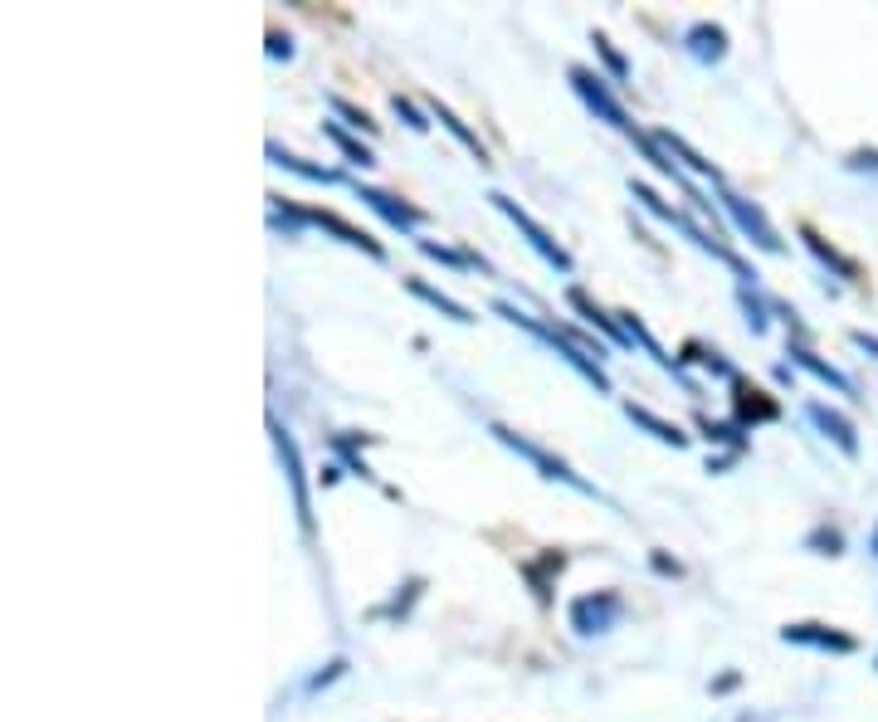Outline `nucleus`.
Returning <instances> with one entry per match:
<instances>
[{
	"label": "nucleus",
	"mask_w": 878,
	"mask_h": 722,
	"mask_svg": "<svg viewBox=\"0 0 878 722\" xmlns=\"http://www.w3.org/2000/svg\"><path fill=\"white\" fill-rule=\"evenodd\" d=\"M855 166H864V171H878V152H855Z\"/></svg>",
	"instance_id": "obj_33"
},
{
	"label": "nucleus",
	"mask_w": 878,
	"mask_h": 722,
	"mask_svg": "<svg viewBox=\"0 0 878 722\" xmlns=\"http://www.w3.org/2000/svg\"><path fill=\"white\" fill-rule=\"evenodd\" d=\"M625 415L639 425V430H649L654 439H664V445H674V449H684V445H688V435L678 430L674 420H664V415H654V410H645V406H635V400L625 406Z\"/></svg>",
	"instance_id": "obj_15"
},
{
	"label": "nucleus",
	"mask_w": 878,
	"mask_h": 722,
	"mask_svg": "<svg viewBox=\"0 0 878 722\" xmlns=\"http://www.w3.org/2000/svg\"><path fill=\"white\" fill-rule=\"evenodd\" d=\"M810 547H830V557H839V532L835 528H820L810 537Z\"/></svg>",
	"instance_id": "obj_31"
},
{
	"label": "nucleus",
	"mask_w": 878,
	"mask_h": 722,
	"mask_svg": "<svg viewBox=\"0 0 878 722\" xmlns=\"http://www.w3.org/2000/svg\"><path fill=\"white\" fill-rule=\"evenodd\" d=\"M307 225H323V230H332L342 244H352V250H362V254H371V260H386V250H381V240H371L366 230H356V225H347L337 211H307Z\"/></svg>",
	"instance_id": "obj_13"
},
{
	"label": "nucleus",
	"mask_w": 878,
	"mask_h": 722,
	"mask_svg": "<svg viewBox=\"0 0 878 722\" xmlns=\"http://www.w3.org/2000/svg\"><path fill=\"white\" fill-rule=\"evenodd\" d=\"M620 327H625V337H629V342H639V347H645V352H649V357L659 362V366H669V372H678V362H674V357H664V347L649 337V327L639 323L635 313H620Z\"/></svg>",
	"instance_id": "obj_21"
},
{
	"label": "nucleus",
	"mask_w": 878,
	"mask_h": 722,
	"mask_svg": "<svg viewBox=\"0 0 878 722\" xmlns=\"http://www.w3.org/2000/svg\"><path fill=\"white\" fill-rule=\"evenodd\" d=\"M566 303H572V308H576L581 317H586V323H591V327H601V333H605V337H610V342H615V347H629V337H625V327H620V323H615V317H605V313L596 308V303H591V293H586V288H576V284H572V288H566Z\"/></svg>",
	"instance_id": "obj_14"
},
{
	"label": "nucleus",
	"mask_w": 878,
	"mask_h": 722,
	"mask_svg": "<svg viewBox=\"0 0 878 722\" xmlns=\"http://www.w3.org/2000/svg\"><path fill=\"white\" fill-rule=\"evenodd\" d=\"M806 415L815 420V430H820L825 439H835L839 455H849V459L859 455V435H855V425H849V415H839L835 406H825V400H810Z\"/></svg>",
	"instance_id": "obj_9"
},
{
	"label": "nucleus",
	"mask_w": 878,
	"mask_h": 722,
	"mask_svg": "<svg viewBox=\"0 0 878 722\" xmlns=\"http://www.w3.org/2000/svg\"><path fill=\"white\" fill-rule=\"evenodd\" d=\"M430 108H435V118L444 122V128H450L454 132V138H460L464 146H468V152H474L478 156V166H488V152H484V142H478V132L474 128H468V122L460 118V113H454V108L450 103H430Z\"/></svg>",
	"instance_id": "obj_18"
},
{
	"label": "nucleus",
	"mask_w": 878,
	"mask_h": 722,
	"mask_svg": "<svg viewBox=\"0 0 878 722\" xmlns=\"http://www.w3.org/2000/svg\"><path fill=\"white\" fill-rule=\"evenodd\" d=\"M684 49L698 59V64H723L727 59V30L713 20H698L684 30Z\"/></svg>",
	"instance_id": "obj_10"
},
{
	"label": "nucleus",
	"mask_w": 878,
	"mask_h": 722,
	"mask_svg": "<svg viewBox=\"0 0 878 722\" xmlns=\"http://www.w3.org/2000/svg\"><path fill=\"white\" fill-rule=\"evenodd\" d=\"M869 547H874V557H878V522H874V537H869Z\"/></svg>",
	"instance_id": "obj_35"
},
{
	"label": "nucleus",
	"mask_w": 878,
	"mask_h": 722,
	"mask_svg": "<svg viewBox=\"0 0 878 722\" xmlns=\"http://www.w3.org/2000/svg\"><path fill=\"white\" fill-rule=\"evenodd\" d=\"M723 205H727V215L737 220V230L747 235L751 244H761V250H771V254H781V235H776V225L766 220V211L757 201H747V195H733V191H723Z\"/></svg>",
	"instance_id": "obj_7"
},
{
	"label": "nucleus",
	"mask_w": 878,
	"mask_h": 722,
	"mask_svg": "<svg viewBox=\"0 0 878 722\" xmlns=\"http://www.w3.org/2000/svg\"><path fill=\"white\" fill-rule=\"evenodd\" d=\"M493 313H503L513 327H523V333H532L537 342H547V347L556 352V357H562L566 366H572V372H581V376H586V382L596 386V390H610V376H605V366H601V362H591L581 347H572V342H566L562 333H556V327H542V323H532V317H523V313L513 308V303H493Z\"/></svg>",
	"instance_id": "obj_1"
},
{
	"label": "nucleus",
	"mask_w": 878,
	"mask_h": 722,
	"mask_svg": "<svg viewBox=\"0 0 878 722\" xmlns=\"http://www.w3.org/2000/svg\"><path fill=\"white\" fill-rule=\"evenodd\" d=\"M566 79L576 83V93L586 98V108H591V113H596V118H605V122H610V128L629 132V138H639V132H635V122H629V113H625V108L610 98V89H605V79H601V73H591V69L572 64V73H566Z\"/></svg>",
	"instance_id": "obj_5"
},
{
	"label": "nucleus",
	"mask_w": 878,
	"mask_h": 722,
	"mask_svg": "<svg viewBox=\"0 0 878 722\" xmlns=\"http://www.w3.org/2000/svg\"><path fill=\"white\" fill-rule=\"evenodd\" d=\"M654 571H664V577H678V571H684V567H678V561H669L664 552H654Z\"/></svg>",
	"instance_id": "obj_32"
},
{
	"label": "nucleus",
	"mask_w": 878,
	"mask_h": 722,
	"mask_svg": "<svg viewBox=\"0 0 878 722\" xmlns=\"http://www.w3.org/2000/svg\"><path fill=\"white\" fill-rule=\"evenodd\" d=\"M591 44H596V54L605 59V69H610L615 79H629V64H625V54H615V44L605 40V34H596V40H591Z\"/></svg>",
	"instance_id": "obj_27"
},
{
	"label": "nucleus",
	"mask_w": 878,
	"mask_h": 722,
	"mask_svg": "<svg viewBox=\"0 0 878 722\" xmlns=\"http://www.w3.org/2000/svg\"><path fill=\"white\" fill-rule=\"evenodd\" d=\"M327 103H332V113H342V118L352 122V128H362V132H376V122H371V113H366V108H356V103H347V98H337V93H332Z\"/></svg>",
	"instance_id": "obj_25"
},
{
	"label": "nucleus",
	"mask_w": 878,
	"mask_h": 722,
	"mask_svg": "<svg viewBox=\"0 0 878 722\" xmlns=\"http://www.w3.org/2000/svg\"><path fill=\"white\" fill-rule=\"evenodd\" d=\"M391 103H395V113H401L405 122H411V128H415V132H425V128H430V122H425V118H420V108L411 103V98H401V93H395V98H391Z\"/></svg>",
	"instance_id": "obj_29"
},
{
	"label": "nucleus",
	"mask_w": 878,
	"mask_h": 722,
	"mask_svg": "<svg viewBox=\"0 0 878 722\" xmlns=\"http://www.w3.org/2000/svg\"><path fill=\"white\" fill-rule=\"evenodd\" d=\"M488 201H493V205H498V211H503V215H508V220H513V225H517V230H523V235H527V244H532V250H537V254H542V260H547L552 268H562V274H572V254H566V250H562V244H556V240L547 235V230H542V225H537V220H532V215L523 211V205H517V201H513V195H503V191H493V195H488Z\"/></svg>",
	"instance_id": "obj_2"
},
{
	"label": "nucleus",
	"mask_w": 878,
	"mask_h": 722,
	"mask_svg": "<svg viewBox=\"0 0 878 722\" xmlns=\"http://www.w3.org/2000/svg\"><path fill=\"white\" fill-rule=\"evenodd\" d=\"M781 640L786 644H810V650H835V654H855L859 650L855 634H839L830 626H786Z\"/></svg>",
	"instance_id": "obj_11"
},
{
	"label": "nucleus",
	"mask_w": 878,
	"mask_h": 722,
	"mask_svg": "<svg viewBox=\"0 0 878 722\" xmlns=\"http://www.w3.org/2000/svg\"><path fill=\"white\" fill-rule=\"evenodd\" d=\"M269 59H293V40L279 30H269Z\"/></svg>",
	"instance_id": "obj_30"
},
{
	"label": "nucleus",
	"mask_w": 878,
	"mask_h": 722,
	"mask_svg": "<svg viewBox=\"0 0 878 722\" xmlns=\"http://www.w3.org/2000/svg\"><path fill=\"white\" fill-rule=\"evenodd\" d=\"M269 430H274V449H279V464H283V474H289V488H293V512H299V528H303V537H313V498H307V479H303V459H299V445H293V435L283 430L279 420L269 425Z\"/></svg>",
	"instance_id": "obj_3"
},
{
	"label": "nucleus",
	"mask_w": 878,
	"mask_h": 722,
	"mask_svg": "<svg viewBox=\"0 0 878 722\" xmlns=\"http://www.w3.org/2000/svg\"><path fill=\"white\" fill-rule=\"evenodd\" d=\"M323 132H327V138L342 146V156H347L352 166H376V156H371V146H362V142L352 138V132H342V122H323Z\"/></svg>",
	"instance_id": "obj_22"
},
{
	"label": "nucleus",
	"mask_w": 878,
	"mask_h": 722,
	"mask_svg": "<svg viewBox=\"0 0 878 722\" xmlns=\"http://www.w3.org/2000/svg\"><path fill=\"white\" fill-rule=\"evenodd\" d=\"M733 400H737V420H741V425L776 420V415H781V406H776V400L766 396L761 386H751L747 376H733Z\"/></svg>",
	"instance_id": "obj_12"
},
{
	"label": "nucleus",
	"mask_w": 878,
	"mask_h": 722,
	"mask_svg": "<svg viewBox=\"0 0 878 722\" xmlns=\"http://www.w3.org/2000/svg\"><path fill=\"white\" fill-rule=\"evenodd\" d=\"M269 156H274V166H283V171H299V176H307V181H323V186H332V181H342L332 166H313V162H303V156L283 152L279 142H269Z\"/></svg>",
	"instance_id": "obj_20"
},
{
	"label": "nucleus",
	"mask_w": 878,
	"mask_h": 722,
	"mask_svg": "<svg viewBox=\"0 0 878 722\" xmlns=\"http://www.w3.org/2000/svg\"><path fill=\"white\" fill-rule=\"evenodd\" d=\"M620 616H625L620 591H591V596H576L572 601V630L576 634H605Z\"/></svg>",
	"instance_id": "obj_6"
},
{
	"label": "nucleus",
	"mask_w": 878,
	"mask_h": 722,
	"mask_svg": "<svg viewBox=\"0 0 878 722\" xmlns=\"http://www.w3.org/2000/svg\"><path fill=\"white\" fill-rule=\"evenodd\" d=\"M493 435H498V439H503V445H508V449H517V455H523V459H532V464H537V469H542V479L572 484L576 494H596V484H591V479H581V474L572 469V464H562L556 455H547V449H542V445H532V439L513 435V430H503V425H493ZM596 498H601V494H596Z\"/></svg>",
	"instance_id": "obj_4"
},
{
	"label": "nucleus",
	"mask_w": 878,
	"mask_h": 722,
	"mask_svg": "<svg viewBox=\"0 0 878 722\" xmlns=\"http://www.w3.org/2000/svg\"><path fill=\"white\" fill-rule=\"evenodd\" d=\"M420 254H430V260H440V264H454V268H478L474 254L450 250V244H435V240H420Z\"/></svg>",
	"instance_id": "obj_24"
},
{
	"label": "nucleus",
	"mask_w": 878,
	"mask_h": 722,
	"mask_svg": "<svg viewBox=\"0 0 878 722\" xmlns=\"http://www.w3.org/2000/svg\"><path fill=\"white\" fill-rule=\"evenodd\" d=\"M855 342H859L864 352H874V357H878V337H874V333H855Z\"/></svg>",
	"instance_id": "obj_34"
},
{
	"label": "nucleus",
	"mask_w": 878,
	"mask_h": 722,
	"mask_svg": "<svg viewBox=\"0 0 878 722\" xmlns=\"http://www.w3.org/2000/svg\"><path fill=\"white\" fill-rule=\"evenodd\" d=\"M800 240H806V244H810V250H815V254H820V260H825V264H830V268H839V274H845V278H859V268H855V264H849V260H845V254H839V250H830V244H825L820 235H815V230H810V225H800Z\"/></svg>",
	"instance_id": "obj_23"
},
{
	"label": "nucleus",
	"mask_w": 878,
	"mask_h": 722,
	"mask_svg": "<svg viewBox=\"0 0 878 722\" xmlns=\"http://www.w3.org/2000/svg\"><path fill=\"white\" fill-rule=\"evenodd\" d=\"M737 298H741V308H747V327H751V333H757V337H761V333H766V308H761V303H757V298H751V293H747V288H741V293H737Z\"/></svg>",
	"instance_id": "obj_28"
},
{
	"label": "nucleus",
	"mask_w": 878,
	"mask_h": 722,
	"mask_svg": "<svg viewBox=\"0 0 878 722\" xmlns=\"http://www.w3.org/2000/svg\"><path fill=\"white\" fill-rule=\"evenodd\" d=\"M790 357H796L800 366H806L810 376H820L825 386H835L839 396H855V382H849V376H839L835 366H830V362H820V357H815V352H806V347H790Z\"/></svg>",
	"instance_id": "obj_19"
},
{
	"label": "nucleus",
	"mask_w": 878,
	"mask_h": 722,
	"mask_svg": "<svg viewBox=\"0 0 878 722\" xmlns=\"http://www.w3.org/2000/svg\"><path fill=\"white\" fill-rule=\"evenodd\" d=\"M654 142H659V146H664V152H674V156H684V162H688V166H694V171H698V176H713V181H717V186H723V171H717V166L708 162V156H698V152H694V146H688L684 138H678V132H654Z\"/></svg>",
	"instance_id": "obj_16"
},
{
	"label": "nucleus",
	"mask_w": 878,
	"mask_h": 722,
	"mask_svg": "<svg viewBox=\"0 0 878 722\" xmlns=\"http://www.w3.org/2000/svg\"><path fill=\"white\" fill-rule=\"evenodd\" d=\"M405 288H411V293H415V298H425V303H430V308H440L444 317H454V323H474V313H468V308H464V303H454V298H450V293H440V288H430V284H425V278H405Z\"/></svg>",
	"instance_id": "obj_17"
},
{
	"label": "nucleus",
	"mask_w": 878,
	"mask_h": 722,
	"mask_svg": "<svg viewBox=\"0 0 878 722\" xmlns=\"http://www.w3.org/2000/svg\"><path fill=\"white\" fill-rule=\"evenodd\" d=\"M562 567H566V557H562V552H547V557H542V567H523L527 577H532V586H537L542 601H547V571H562Z\"/></svg>",
	"instance_id": "obj_26"
},
{
	"label": "nucleus",
	"mask_w": 878,
	"mask_h": 722,
	"mask_svg": "<svg viewBox=\"0 0 878 722\" xmlns=\"http://www.w3.org/2000/svg\"><path fill=\"white\" fill-rule=\"evenodd\" d=\"M356 201H366L371 211H376L381 220H386V225H395V230H420L425 225V211H420V205H411V201H401V195H391V191H381V186H366V181H356Z\"/></svg>",
	"instance_id": "obj_8"
}]
</instances>
